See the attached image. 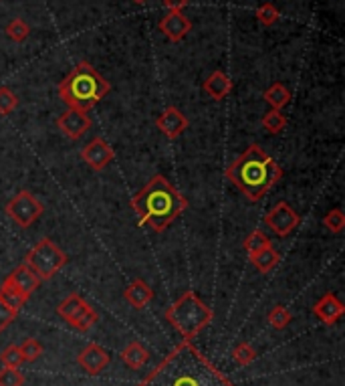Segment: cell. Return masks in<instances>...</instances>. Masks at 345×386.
I'll use <instances>...</instances> for the list:
<instances>
[{"mask_svg": "<svg viewBox=\"0 0 345 386\" xmlns=\"http://www.w3.org/2000/svg\"><path fill=\"white\" fill-rule=\"evenodd\" d=\"M24 385V374L18 368H2L0 370V386H22Z\"/></svg>", "mask_w": 345, "mask_h": 386, "instance_id": "obj_33", "label": "cell"}, {"mask_svg": "<svg viewBox=\"0 0 345 386\" xmlns=\"http://www.w3.org/2000/svg\"><path fill=\"white\" fill-rule=\"evenodd\" d=\"M77 362H79V366L85 370L87 374L95 376V374L104 372L109 366L111 356L99 344H87L85 348L81 350V354L77 356Z\"/></svg>", "mask_w": 345, "mask_h": 386, "instance_id": "obj_12", "label": "cell"}, {"mask_svg": "<svg viewBox=\"0 0 345 386\" xmlns=\"http://www.w3.org/2000/svg\"><path fill=\"white\" fill-rule=\"evenodd\" d=\"M43 211H45L43 202H38L33 196V193H29V191H20L6 205V214L17 223L18 227L22 228H29L35 221H38Z\"/></svg>", "mask_w": 345, "mask_h": 386, "instance_id": "obj_8", "label": "cell"}, {"mask_svg": "<svg viewBox=\"0 0 345 386\" xmlns=\"http://www.w3.org/2000/svg\"><path fill=\"white\" fill-rule=\"evenodd\" d=\"M164 6L168 13H182L188 6V0H164Z\"/></svg>", "mask_w": 345, "mask_h": 386, "instance_id": "obj_35", "label": "cell"}, {"mask_svg": "<svg viewBox=\"0 0 345 386\" xmlns=\"http://www.w3.org/2000/svg\"><path fill=\"white\" fill-rule=\"evenodd\" d=\"M113 158H115V152L104 138H93L81 150V160L93 170H104Z\"/></svg>", "mask_w": 345, "mask_h": 386, "instance_id": "obj_10", "label": "cell"}, {"mask_svg": "<svg viewBox=\"0 0 345 386\" xmlns=\"http://www.w3.org/2000/svg\"><path fill=\"white\" fill-rule=\"evenodd\" d=\"M313 314L319 317L323 324L333 326L339 317L345 314V305L337 299V296L333 294H325L323 298L319 299L315 305H313Z\"/></svg>", "mask_w": 345, "mask_h": 386, "instance_id": "obj_16", "label": "cell"}, {"mask_svg": "<svg viewBox=\"0 0 345 386\" xmlns=\"http://www.w3.org/2000/svg\"><path fill=\"white\" fill-rule=\"evenodd\" d=\"M262 97H265V102L273 107V109L281 111L283 107L291 102V91L285 88V85H281V83H273L271 88L262 93Z\"/></svg>", "mask_w": 345, "mask_h": 386, "instance_id": "obj_20", "label": "cell"}, {"mask_svg": "<svg viewBox=\"0 0 345 386\" xmlns=\"http://www.w3.org/2000/svg\"><path fill=\"white\" fill-rule=\"evenodd\" d=\"M109 89V81L104 75H99L91 63L81 61L59 83V97L67 104V107L87 113L104 99Z\"/></svg>", "mask_w": 345, "mask_h": 386, "instance_id": "obj_4", "label": "cell"}, {"mask_svg": "<svg viewBox=\"0 0 345 386\" xmlns=\"http://www.w3.org/2000/svg\"><path fill=\"white\" fill-rule=\"evenodd\" d=\"M121 360L125 362V366L132 370H141L148 360H150V352L143 348L141 342H129L123 350H121Z\"/></svg>", "mask_w": 345, "mask_h": 386, "instance_id": "obj_19", "label": "cell"}, {"mask_svg": "<svg viewBox=\"0 0 345 386\" xmlns=\"http://www.w3.org/2000/svg\"><path fill=\"white\" fill-rule=\"evenodd\" d=\"M138 386H234L190 340L180 342Z\"/></svg>", "mask_w": 345, "mask_h": 386, "instance_id": "obj_1", "label": "cell"}, {"mask_svg": "<svg viewBox=\"0 0 345 386\" xmlns=\"http://www.w3.org/2000/svg\"><path fill=\"white\" fill-rule=\"evenodd\" d=\"M57 125L59 130L71 138V140H79L87 130L91 127V118L87 116L85 111H79V109H73L69 107L59 120H57Z\"/></svg>", "mask_w": 345, "mask_h": 386, "instance_id": "obj_13", "label": "cell"}, {"mask_svg": "<svg viewBox=\"0 0 345 386\" xmlns=\"http://www.w3.org/2000/svg\"><path fill=\"white\" fill-rule=\"evenodd\" d=\"M4 283H8V285H13L17 291H20L22 296H27V298H31L33 294H35L36 289H38V285H41V280L36 277V273L31 269V267H27V265H18L17 269L4 280Z\"/></svg>", "mask_w": 345, "mask_h": 386, "instance_id": "obj_15", "label": "cell"}, {"mask_svg": "<svg viewBox=\"0 0 345 386\" xmlns=\"http://www.w3.org/2000/svg\"><path fill=\"white\" fill-rule=\"evenodd\" d=\"M6 35H8V39H13L15 43H22V41H27L29 35H31V27L22 18H13L6 25Z\"/></svg>", "mask_w": 345, "mask_h": 386, "instance_id": "obj_24", "label": "cell"}, {"mask_svg": "<svg viewBox=\"0 0 345 386\" xmlns=\"http://www.w3.org/2000/svg\"><path fill=\"white\" fill-rule=\"evenodd\" d=\"M0 299L13 310V312H20L22 308H24V303L29 301L27 296H22L20 291H17L13 285H8V283H2V287H0Z\"/></svg>", "mask_w": 345, "mask_h": 386, "instance_id": "obj_22", "label": "cell"}, {"mask_svg": "<svg viewBox=\"0 0 345 386\" xmlns=\"http://www.w3.org/2000/svg\"><path fill=\"white\" fill-rule=\"evenodd\" d=\"M20 354H22V358H24V362H35L38 360L41 356H43V346H41V342L35 340V338H29V340H24L22 342V346H20Z\"/></svg>", "mask_w": 345, "mask_h": 386, "instance_id": "obj_31", "label": "cell"}, {"mask_svg": "<svg viewBox=\"0 0 345 386\" xmlns=\"http://www.w3.org/2000/svg\"><path fill=\"white\" fill-rule=\"evenodd\" d=\"M164 316L176 332L192 342L212 322V310L194 291H186L166 310Z\"/></svg>", "mask_w": 345, "mask_h": 386, "instance_id": "obj_5", "label": "cell"}, {"mask_svg": "<svg viewBox=\"0 0 345 386\" xmlns=\"http://www.w3.org/2000/svg\"><path fill=\"white\" fill-rule=\"evenodd\" d=\"M269 324L275 328V330H285L291 322H293V316H291V312L287 310V308H283V305H275L271 312H269Z\"/></svg>", "mask_w": 345, "mask_h": 386, "instance_id": "obj_25", "label": "cell"}, {"mask_svg": "<svg viewBox=\"0 0 345 386\" xmlns=\"http://www.w3.org/2000/svg\"><path fill=\"white\" fill-rule=\"evenodd\" d=\"M262 125H265V130H267L269 134H281V132L285 130V125H287V118H285L281 111L271 109V111L265 113Z\"/></svg>", "mask_w": 345, "mask_h": 386, "instance_id": "obj_26", "label": "cell"}, {"mask_svg": "<svg viewBox=\"0 0 345 386\" xmlns=\"http://www.w3.org/2000/svg\"><path fill=\"white\" fill-rule=\"evenodd\" d=\"M232 356H234V360H237L239 366H248V364H253L257 360V350L248 342H242V344H239L234 348Z\"/></svg>", "mask_w": 345, "mask_h": 386, "instance_id": "obj_28", "label": "cell"}, {"mask_svg": "<svg viewBox=\"0 0 345 386\" xmlns=\"http://www.w3.org/2000/svg\"><path fill=\"white\" fill-rule=\"evenodd\" d=\"M18 314L17 312H13L2 299H0V332H4L13 322H15V317H17Z\"/></svg>", "mask_w": 345, "mask_h": 386, "instance_id": "obj_34", "label": "cell"}, {"mask_svg": "<svg viewBox=\"0 0 345 386\" xmlns=\"http://www.w3.org/2000/svg\"><path fill=\"white\" fill-rule=\"evenodd\" d=\"M257 18H259L260 25H265V27H273L276 20L281 18V13L276 11L275 4H271V2H265L262 6L257 8Z\"/></svg>", "mask_w": 345, "mask_h": 386, "instance_id": "obj_30", "label": "cell"}, {"mask_svg": "<svg viewBox=\"0 0 345 386\" xmlns=\"http://www.w3.org/2000/svg\"><path fill=\"white\" fill-rule=\"evenodd\" d=\"M123 298H125V301H127L132 308L141 310V308H146V305L154 299V291H152V287H150L143 280H136L132 281L129 287L123 291Z\"/></svg>", "mask_w": 345, "mask_h": 386, "instance_id": "obj_17", "label": "cell"}, {"mask_svg": "<svg viewBox=\"0 0 345 386\" xmlns=\"http://www.w3.org/2000/svg\"><path fill=\"white\" fill-rule=\"evenodd\" d=\"M155 125H157V130L168 138V140H176L180 134H184V130H188V118L178 109V107H166L160 116H157V120H155Z\"/></svg>", "mask_w": 345, "mask_h": 386, "instance_id": "obj_11", "label": "cell"}, {"mask_svg": "<svg viewBox=\"0 0 345 386\" xmlns=\"http://www.w3.org/2000/svg\"><path fill=\"white\" fill-rule=\"evenodd\" d=\"M134 2H136V4H143L146 0H134Z\"/></svg>", "mask_w": 345, "mask_h": 386, "instance_id": "obj_36", "label": "cell"}, {"mask_svg": "<svg viewBox=\"0 0 345 386\" xmlns=\"http://www.w3.org/2000/svg\"><path fill=\"white\" fill-rule=\"evenodd\" d=\"M57 314L79 332L91 330L99 319L97 312L79 294H71V296L63 299L57 308Z\"/></svg>", "mask_w": 345, "mask_h": 386, "instance_id": "obj_7", "label": "cell"}, {"mask_svg": "<svg viewBox=\"0 0 345 386\" xmlns=\"http://www.w3.org/2000/svg\"><path fill=\"white\" fill-rule=\"evenodd\" d=\"M65 263H67V255L49 237H43L27 253V259H24V265L31 267L41 281H47L55 277L65 267Z\"/></svg>", "mask_w": 345, "mask_h": 386, "instance_id": "obj_6", "label": "cell"}, {"mask_svg": "<svg viewBox=\"0 0 345 386\" xmlns=\"http://www.w3.org/2000/svg\"><path fill=\"white\" fill-rule=\"evenodd\" d=\"M279 253H276L275 249H273V245H269L267 249H262V251H259V253H255V255H251V261H253V265L259 269L260 273H269V271H273L276 267V263H279Z\"/></svg>", "mask_w": 345, "mask_h": 386, "instance_id": "obj_21", "label": "cell"}, {"mask_svg": "<svg viewBox=\"0 0 345 386\" xmlns=\"http://www.w3.org/2000/svg\"><path fill=\"white\" fill-rule=\"evenodd\" d=\"M271 245V239L262 233V230H253L246 239H244V251L248 253V255H255V253H259L262 249H267V247Z\"/></svg>", "mask_w": 345, "mask_h": 386, "instance_id": "obj_23", "label": "cell"}, {"mask_svg": "<svg viewBox=\"0 0 345 386\" xmlns=\"http://www.w3.org/2000/svg\"><path fill=\"white\" fill-rule=\"evenodd\" d=\"M0 362H2L4 368H20L24 358L20 354V348L15 346V344H10V346H6L4 350L0 352Z\"/></svg>", "mask_w": 345, "mask_h": 386, "instance_id": "obj_27", "label": "cell"}, {"mask_svg": "<svg viewBox=\"0 0 345 386\" xmlns=\"http://www.w3.org/2000/svg\"><path fill=\"white\" fill-rule=\"evenodd\" d=\"M157 29L170 43H180L192 31V22L184 13H168L157 22Z\"/></svg>", "mask_w": 345, "mask_h": 386, "instance_id": "obj_14", "label": "cell"}, {"mask_svg": "<svg viewBox=\"0 0 345 386\" xmlns=\"http://www.w3.org/2000/svg\"><path fill=\"white\" fill-rule=\"evenodd\" d=\"M18 106V97L15 95V91L6 85L0 88V116H8L13 113Z\"/></svg>", "mask_w": 345, "mask_h": 386, "instance_id": "obj_29", "label": "cell"}, {"mask_svg": "<svg viewBox=\"0 0 345 386\" xmlns=\"http://www.w3.org/2000/svg\"><path fill=\"white\" fill-rule=\"evenodd\" d=\"M204 91L212 99L220 102L232 91V81H230V77L226 75L225 71H214V73H210V77L204 81Z\"/></svg>", "mask_w": 345, "mask_h": 386, "instance_id": "obj_18", "label": "cell"}, {"mask_svg": "<svg viewBox=\"0 0 345 386\" xmlns=\"http://www.w3.org/2000/svg\"><path fill=\"white\" fill-rule=\"evenodd\" d=\"M186 207H188V200L162 174H155L132 198V209L136 211L139 221L154 233H164L186 211Z\"/></svg>", "mask_w": 345, "mask_h": 386, "instance_id": "obj_2", "label": "cell"}, {"mask_svg": "<svg viewBox=\"0 0 345 386\" xmlns=\"http://www.w3.org/2000/svg\"><path fill=\"white\" fill-rule=\"evenodd\" d=\"M299 223H301V216L285 200L276 202L275 207L269 211V214L265 216V225L271 228L276 237H289L295 228L299 227Z\"/></svg>", "mask_w": 345, "mask_h": 386, "instance_id": "obj_9", "label": "cell"}, {"mask_svg": "<svg viewBox=\"0 0 345 386\" xmlns=\"http://www.w3.org/2000/svg\"><path fill=\"white\" fill-rule=\"evenodd\" d=\"M226 178L251 202L260 200L283 178V170L260 146L253 144L226 168Z\"/></svg>", "mask_w": 345, "mask_h": 386, "instance_id": "obj_3", "label": "cell"}, {"mask_svg": "<svg viewBox=\"0 0 345 386\" xmlns=\"http://www.w3.org/2000/svg\"><path fill=\"white\" fill-rule=\"evenodd\" d=\"M323 225L328 227V230L331 233H342L345 227V214L339 209H333V211H329L325 214V219H323Z\"/></svg>", "mask_w": 345, "mask_h": 386, "instance_id": "obj_32", "label": "cell"}]
</instances>
